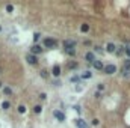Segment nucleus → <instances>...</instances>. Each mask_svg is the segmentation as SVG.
Wrapping results in <instances>:
<instances>
[{"instance_id": "1", "label": "nucleus", "mask_w": 130, "mask_h": 128, "mask_svg": "<svg viewBox=\"0 0 130 128\" xmlns=\"http://www.w3.org/2000/svg\"><path fill=\"white\" fill-rule=\"evenodd\" d=\"M58 45V41L56 39H53V38H45L44 39V47H47V48H55Z\"/></svg>"}, {"instance_id": "2", "label": "nucleus", "mask_w": 130, "mask_h": 128, "mask_svg": "<svg viewBox=\"0 0 130 128\" xmlns=\"http://www.w3.org/2000/svg\"><path fill=\"white\" fill-rule=\"evenodd\" d=\"M62 44H64V48L65 50H73L76 47V41H73V39H65Z\"/></svg>"}, {"instance_id": "3", "label": "nucleus", "mask_w": 130, "mask_h": 128, "mask_svg": "<svg viewBox=\"0 0 130 128\" xmlns=\"http://www.w3.org/2000/svg\"><path fill=\"white\" fill-rule=\"evenodd\" d=\"M103 71H105L106 74H115V72H117V66L112 65V63H109V65H106V66L103 68Z\"/></svg>"}, {"instance_id": "4", "label": "nucleus", "mask_w": 130, "mask_h": 128, "mask_svg": "<svg viewBox=\"0 0 130 128\" xmlns=\"http://www.w3.org/2000/svg\"><path fill=\"white\" fill-rule=\"evenodd\" d=\"M41 53H42V48H41V45H38V44H35V45L30 48V54H33V56L41 54Z\"/></svg>"}, {"instance_id": "5", "label": "nucleus", "mask_w": 130, "mask_h": 128, "mask_svg": "<svg viewBox=\"0 0 130 128\" xmlns=\"http://www.w3.org/2000/svg\"><path fill=\"white\" fill-rule=\"evenodd\" d=\"M26 60H27V63H30V65H38V57L33 56V54H27V56H26Z\"/></svg>"}, {"instance_id": "6", "label": "nucleus", "mask_w": 130, "mask_h": 128, "mask_svg": "<svg viewBox=\"0 0 130 128\" xmlns=\"http://www.w3.org/2000/svg\"><path fill=\"white\" fill-rule=\"evenodd\" d=\"M74 124H76V127H77V128H89V125H88L83 119H79V118H77V119H74Z\"/></svg>"}, {"instance_id": "7", "label": "nucleus", "mask_w": 130, "mask_h": 128, "mask_svg": "<svg viewBox=\"0 0 130 128\" xmlns=\"http://www.w3.org/2000/svg\"><path fill=\"white\" fill-rule=\"evenodd\" d=\"M53 116H55L59 122H64V121H65V115H64L62 112H59V110H55V112H53Z\"/></svg>"}, {"instance_id": "8", "label": "nucleus", "mask_w": 130, "mask_h": 128, "mask_svg": "<svg viewBox=\"0 0 130 128\" xmlns=\"http://www.w3.org/2000/svg\"><path fill=\"white\" fill-rule=\"evenodd\" d=\"M85 59H86V60H88L89 63H94V62L97 60V59H95V54H94L92 51H88V53L85 54Z\"/></svg>"}, {"instance_id": "9", "label": "nucleus", "mask_w": 130, "mask_h": 128, "mask_svg": "<svg viewBox=\"0 0 130 128\" xmlns=\"http://www.w3.org/2000/svg\"><path fill=\"white\" fill-rule=\"evenodd\" d=\"M51 74H53L55 77H59V75H61V66H59V65H55V66L51 68Z\"/></svg>"}, {"instance_id": "10", "label": "nucleus", "mask_w": 130, "mask_h": 128, "mask_svg": "<svg viewBox=\"0 0 130 128\" xmlns=\"http://www.w3.org/2000/svg\"><path fill=\"white\" fill-rule=\"evenodd\" d=\"M115 50H117V47H115V44H112V42H109V44L106 45V51H108V53H115Z\"/></svg>"}, {"instance_id": "11", "label": "nucleus", "mask_w": 130, "mask_h": 128, "mask_svg": "<svg viewBox=\"0 0 130 128\" xmlns=\"http://www.w3.org/2000/svg\"><path fill=\"white\" fill-rule=\"evenodd\" d=\"M94 68H95V69H98V71H103L105 65H103V62H101V60H95V62H94Z\"/></svg>"}, {"instance_id": "12", "label": "nucleus", "mask_w": 130, "mask_h": 128, "mask_svg": "<svg viewBox=\"0 0 130 128\" xmlns=\"http://www.w3.org/2000/svg\"><path fill=\"white\" fill-rule=\"evenodd\" d=\"M80 30H82L83 33H86V32L89 30V24H86V23H83V24L80 26Z\"/></svg>"}, {"instance_id": "13", "label": "nucleus", "mask_w": 130, "mask_h": 128, "mask_svg": "<svg viewBox=\"0 0 130 128\" xmlns=\"http://www.w3.org/2000/svg\"><path fill=\"white\" fill-rule=\"evenodd\" d=\"M41 112H42V107H41L39 104H36V106L33 107V113H36V115H39Z\"/></svg>"}, {"instance_id": "14", "label": "nucleus", "mask_w": 130, "mask_h": 128, "mask_svg": "<svg viewBox=\"0 0 130 128\" xmlns=\"http://www.w3.org/2000/svg\"><path fill=\"white\" fill-rule=\"evenodd\" d=\"M3 94H5V95H12V89L6 86V88H3Z\"/></svg>"}, {"instance_id": "15", "label": "nucleus", "mask_w": 130, "mask_h": 128, "mask_svg": "<svg viewBox=\"0 0 130 128\" xmlns=\"http://www.w3.org/2000/svg\"><path fill=\"white\" fill-rule=\"evenodd\" d=\"M9 107H11V103H9V101H3V103H2V109H5V110H8Z\"/></svg>"}, {"instance_id": "16", "label": "nucleus", "mask_w": 130, "mask_h": 128, "mask_svg": "<svg viewBox=\"0 0 130 128\" xmlns=\"http://www.w3.org/2000/svg\"><path fill=\"white\" fill-rule=\"evenodd\" d=\"M77 66H79L77 62H71V63H68V68H70V69H76Z\"/></svg>"}, {"instance_id": "17", "label": "nucleus", "mask_w": 130, "mask_h": 128, "mask_svg": "<svg viewBox=\"0 0 130 128\" xmlns=\"http://www.w3.org/2000/svg\"><path fill=\"white\" fill-rule=\"evenodd\" d=\"M91 77H92V74L89 71H85V74H82V78H91Z\"/></svg>"}, {"instance_id": "18", "label": "nucleus", "mask_w": 130, "mask_h": 128, "mask_svg": "<svg viewBox=\"0 0 130 128\" xmlns=\"http://www.w3.org/2000/svg\"><path fill=\"white\" fill-rule=\"evenodd\" d=\"M18 113H26V106H18Z\"/></svg>"}, {"instance_id": "19", "label": "nucleus", "mask_w": 130, "mask_h": 128, "mask_svg": "<svg viewBox=\"0 0 130 128\" xmlns=\"http://www.w3.org/2000/svg\"><path fill=\"white\" fill-rule=\"evenodd\" d=\"M41 77H42V78H47V77H48V72H47L45 69H41Z\"/></svg>"}, {"instance_id": "20", "label": "nucleus", "mask_w": 130, "mask_h": 128, "mask_svg": "<svg viewBox=\"0 0 130 128\" xmlns=\"http://www.w3.org/2000/svg\"><path fill=\"white\" fill-rule=\"evenodd\" d=\"M124 69H126V71H127V69H130V59L124 62Z\"/></svg>"}, {"instance_id": "21", "label": "nucleus", "mask_w": 130, "mask_h": 128, "mask_svg": "<svg viewBox=\"0 0 130 128\" xmlns=\"http://www.w3.org/2000/svg\"><path fill=\"white\" fill-rule=\"evenodd\" d=\"M6 11H8V12L11 14V12L14 11V6H12V5H6Z\"/></svg>"}, {"instance_id": "22", "label": "nucleus", "mask_w": 130, "mask_h": 128, "mask_svg": "<svg viewBox=\"0 0 130 128\" xmlns=\"http://www.w3.org/2000/svg\"><path fill=\"white\" fill-rule=\"evenodd\" d=\"M65 51H67L70 56H74V54H76V50H74V48H73V50H65Z\"/></svg>"}, {"instance_id": "23", "label": "nucleus", "mask_w": 130, "mask_h": 128, "mask_svg": "<svg viewBox=\"0 0 130 128\" xmlns=\"http://www.w3.org/2000/svg\"><path fill=\"white\" fill-rule=\"evenodd\" d=\"M91 124H92L94 127H97V125L100 124V121H98V119H92V122H91Z\"/></svg>"}, {"instance_id": "24", "label": "nucleus", "mask_w": 130, "mask_h": 128, "mask_svg": "<svg viewBox=\"0 0 130 128\" xmlns=\"http://www.w3.org/2000/svg\"><path fill=\"white\" fill-rule=\"evenodd\" d=\"M39 36H41V35H39V33H35V35H33V41H35V42H36V41H38V39H39Z\"/></svg>"}, {"instance_id": "25", "label": "nucleus", "mask_w": 130, "mask_h": 128, "mask_svg": "<svg viewBox=\"0 0 130 128\" xmlns=\"http://www.w3.org/2000/svg\"><path fill=\"white\" fill-rule=\"evenodd\" d=\"M70 81H73V83H76V81H79V77H71V78H70Z\"/></svg>"}, {"instance_id": "26", "label": "nucleus", "mask_w": 130, "mask_h": 128, "mask_svg": "<svg viewBox=\"0 0 130 128\" xmlns=\"http://www.w3.org/2000/svg\"><path fill=\"white\" fill-rule=\"evenodd\" d=\"M103 89H105V84H103V83H100V84H98V91H103Z\"/></svg>"}, {"instance_id": "27", "label": "nucleus", "mask_w": 130, "mask_h": 128, "mask_svg": "<svg viewBox=\"0 0 130 128\" xmlns=\"http://www.w3.org/2000/svg\"><path fill=\"white\" fill-rule=\"evenodd\" d=\"M39 98H41V100H45V98H47V95H45V94H41V95H39Z\"/></svg>"}, {"instance_id": "28", "label": "nucleus", "mask_w": 130, "mask_h": 128, "mask_svg": "<svg viewBox=\"0 0 130 128\" xmlns=\"http://www.w3.org/2000/svg\"><path fill=\"white\" fill-rule=\"evenodd\" d=\"M124 51H126V54H127V56H129V57H130V48H126Z\"/></svg>"}, {"instance_id": "29", "label": "nucleus", "mask_w": 130, "mask_h": 128, "mask_svg": "<svg viewBox=\"0 0 130 128\" xmlns=\"http://www.w3.org/2000/svg\"><path fill=\"white\" fill-rule=\"evenodd\" d=\"M0 74H2V68H0Z\"/></svg>"}, {"instance_id": "30", "label": "nucleus", "mask_w": 130, "mask_h": 128, "mask_svg": "<svg viewBox=\"0 0 130 128\" xmlns=\"http://www.w3.org/2000/svg\"><path fill=\"white\" fill-rule=\"evenodd\" d=\"M0 88H2V81H0Z\"/></svg>"}, {"instance_id": "31", "label": "nucleus", "mask_w": 130, "mask_h": 128, "mask_svg": "<svg viewBox=\"0 0 130 128\" xmlns=\"http://www.w3.org/2000/svg\"><path fill=\"white\" fill-rule=\"evenodd\" d=\"M0 32H2V27H0Z\"/></svg>"}]
</instances>
